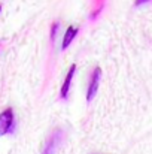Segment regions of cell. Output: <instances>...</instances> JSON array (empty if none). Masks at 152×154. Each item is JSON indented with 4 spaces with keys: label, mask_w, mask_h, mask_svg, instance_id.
<instances>
[{
    "label": "cell",
    "mask_w": 152,
    "mask_h": 154,
    "mask_svg": "<svg viewBox=\"0 0 152 154\" xmlns=\"http://www.w3.org/2000/svg\"><path fill=\"white\" fill-rule=\"evenodd\" d=\"M61 135H63V132H61L60 129H55V130L51 133V136L48 138L46 145H45L42 154H55L57 153V148L60 147V142H61Z\"/></svg>",
    "instance_id": "cell-3"
},
{
    "label": "cell",
    "mask_w": 152,
    "mask_h": 154,
    "mask_svg": "<svg viewBox=\"0 0 152 154\" xmlns=\"http://www.w3.org/2000/svg\"><path fill=\"white\" fill-rule=\"evenodd\" d=\"M13 127V111L10 108L0 112V136L7 135Z\"/></svg>",
    "instance_id": "cell-1"
},
{
    "label": "cell",
    "mask_w": 152,
    "mask_h": 154,
    "mask_svg": "<svg viewBox=\"0 0 152 154\" xmlns=\"http://www.w3.org/2000/svg\"><path fill=\"white\" fill-rule=\"evenodd\" d=\"M0 12H1V5H0Z\"/></svg>",
    "instance_id": "cell-8"
},
{
    "label": "cell",
    "mask_w": 152,
    "mask_h": 154,
    "mask_svg": "<svg viewBox=\"0 0 152 154\" xmlns=\"http://www.w3.org/2000/svg\"><path fill=\"white\" fill-rule=\"evenodd\" d=\"M151 0H136V6H142V5H145V3H149Z\"/></svg>",
    "instance_id": "cell-7"
},
{
    "label": "cell",
    "mask_w": 152,
    "mask_h": 154,
    "mask_svg": "<svg viewBox=\"0 0 152 154\" xmlns=\"http://www.w3.org/2000/svg\"><path fill=\"white\" fill-rule=\"evenodd\" d=\"M101 79V69L100 67H96L91 73V78H90V82H88V91H87V100L91 102L93 97L96 96L97 90H99V84H100Z\"/></svg>",
    "instance_id": "cell-2"
},
{
    "label": "cell",
    "mask_w": 152,
    "mask_h": 154,
    "mask_svg": "<svg viewBox=\"0 0 152 154\" xmlns=\"http://www.w3.org/2000/svg\"><path fill=\"white\" fill-rule=\"evenodd\" d=\"M78 27L76 26H70L67 30H66V35H64V38H63V44H61V48L63 50H66L70 44H72V41L75 39V36L78 35Z\"/></svg>",
    "instance_id": "cell-5"
},
{
    "label": "cell",
    "mask_w": 152,
    "mask_h": 154,
    "mask_svg": "<svg viewBox=\"0 0 152 154\" xmlns=\"http://www.w3.org/2000/svg\"><path fill=\"white\" fill-rule=\"evenodd\" d=\"M58 27H60V23H58V21H55V23L52 24V27H51V39H52V41L55 39V35H57Z\"/></svg>",
    "instance_id": "cell-6"
},
{
    "label": "cell",
    "mask_w": 152,
    "mask_h": 154,
    "mask_svg": "<svg viewBox=\"0 0 152 154\" xmlns=\"http://www.w3.org/2000/svg\"><path fill=\"white\" fill-rule=\"evenodd\" d=\"M75 72H76V64H72L70 69H69V72H67V75H66V79H64V82L61 85L60 96L63 99H67V96H69V90H70V85H72V79L75 76Z\"/></svg>",
    "instance_id": "cell-4"
}]
</instances>
